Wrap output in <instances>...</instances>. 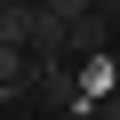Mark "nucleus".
<instances>
[{
    "label": "nucleus",
    "mask_w": 120,
    "mask_h": 120,
    "mask_svg": "<svg viewBox=\"0 0 120 120\" xmlns=\"http://www.w3.org/2000/svg\"><path fill=\"white\" fill-rule=\"evenodd\" d=\"M0 96H8V112L40 96V48H0Z\"/></svg>",
    "instance_id": "nucleus-1"
},
{
    "label": "nucleus",
    "mask_w": 120,
    "mask_h": 120,
    "mask_svg": "<svg viewBox=\"0 0 120 120\" xmlns=\"http://www.w3.org/2000/svg\"><path fill=\"white\" fill-rule=\"evenodd\" d=\"M96 8H104V16H120V0H96Z\"/></svg>",
    "instance_id": "nucleus-2"
},
{
    "label": "nucleus",
    "mask_w": 120,
    "mask_h": 120,
    "mask_svg": "<svg viewBox=\"0 0 120 120\" xmlns=\"http://www.w3.org/2000/svg\"><path fill=\"white\" fill-rule=\"evenodd\" d=\"M32 8H40V0H32Z\"/></svg>",
    "instance_id": "nucleus-3"
}]
</instances>
